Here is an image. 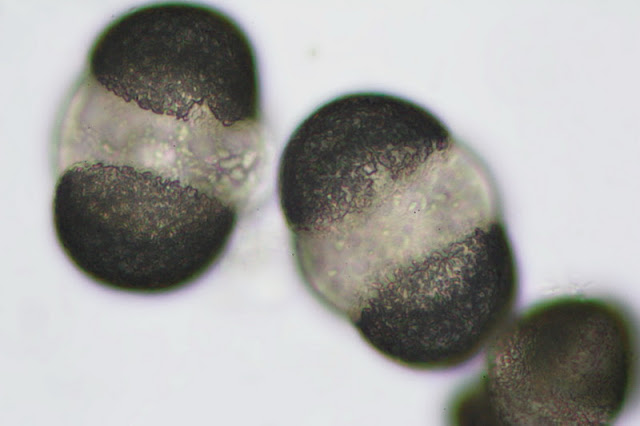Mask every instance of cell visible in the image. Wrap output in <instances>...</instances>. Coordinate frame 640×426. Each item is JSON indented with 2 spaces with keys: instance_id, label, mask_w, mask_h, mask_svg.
I'll use <instances>...</instances> for the list:
<instances>
[{
  "instance_id": "2",
  "label": "cell",
  "mask_w": 640,
  "mask_h": 426,
  "mask_svg": "<svg viewBox=\"0 0 640 426\" xmlns=\"http://www.w3.org/2000/svg\"><path fill=\"white\" fill-rule=\"evenodd\" d=\"M52 225L98 277L189 287L226 254L266 165L259 65L223 11L135 7L95 38L57 114Z\"/></svg>"
},
{
  "instance_id": "1",
  "label": "cell",
  "mask_w": 640,
  "mask_h": 426,
  "mask_svg": "<svg viewBox=\"0 0 640 426\" xmlns=\"http://www.w3.org/2000/svg\"><path fill=\"white\" fill-rule=\"evenodd\" d=\"M276 190L300 281L390 362L463 367L513 314L520 271L496 179L423 105L327 101L288 138Z\"/></svg>"
},
{
  "instance_id": "3",
  "label": "cell",
  "mask_w": 640,
  "mask_h": 426,
  "mask_svg": "<svg viewBox=\"0 0 640 426\" xmlns=\"http://www.w3.org/2000/svg\"><path fill=\"white\" fill-rule=\"evenodd\" d=\"M484 351L482 371L450 400L452 424L609 426L638 399L637 316L612 296L536 302Z\"/></svg>"
}]
</instances>
